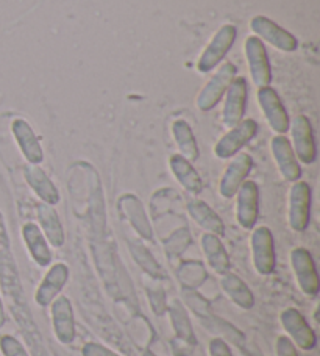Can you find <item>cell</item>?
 I'll return each mask as SVG.
<instances>
[{
    "label": "cell",
    "mask_w": 320,
    "mask_h": 356,
    "mask_svg": "<svg viewBox=\"0 0 320 356\" xmlns=\"http://www.w3.org/2000/svg\"><path fill=\"white\" fill-rule=\"evenodd\" d=\"M236 36H238V30H236L234 25H222V27L216 31L214 36L211 38L209 44L205 47L203 54L200 55V58H198V72L208 74L219 66L221 61L225 58V55L228 54V50L233 47Z\"/></svg>",
    "instance_id": "obj_1"
},
{
    "label": "cell",
    "mask_w": 320,
    "mask_h": 356,
    "mask_svg": "<svg viewBox=\"0 0 320 356\" xmlns=\"http://www.w3.org/2000/svg\"><path fill=\"white\" fill-rule=\"evenodd\" d=\"M236 74H238V67H236L233 63H223L221 67L217 69L216 74L209 79L207 85L197 95V108L203 113L211 111L213 108L217 106L221 99L225 95L228 86L232 85V81L236 79Z\"/></svg>",
    "instance_id": "obj_2"
},
{
    "label": "cell",
    "mask_w": 320,
    "mask_h": 356,
    "mask_svg": "<svg viewBox=\"0 0 320 356\" xmlns=\"http://www.w3.org/2000/svg\"><path fill=\"white\" fill-rule=\"evenodd\" d=\"M258 133V124L253 119H242L239 124L230 129L214 145V155L221 160H228L238 155L241 149L247 145Z\"/></svg>",
    "instance_id": "obj_3"
},
{
    "label": "cell",
    "mask_w": 320,
    "mask_h": 356,
    "mask_svg": "<svg viewBox=\"0 0 320 356\" xmlns=\"http://www.w3.org/2000/svg\"><path fill=\"white\" fill-rule=\"evenodd\" d=\"M291 266L300 291L306 297H316L320 291V280L316 263L305 247H297L291 252Z\"/></svg>",
    "instance_id": "obj_4"
},
{
    "label": "cell",
    "mask_w": 320,
    "mask_h": 356,
    "mask_svg": "<svg viewBox=\"0 0 320 356\" xmlns=\"http://www.w3.org/2000/svg\"><path fill=\"white\" fill-rule=\"evenodd\" d=\"M250 29L259 40L267 41L281 52H296L298 47V41L291 31H287L266 16H255L250 22Z\"/></svg>",
    "instance_id": "obj_5"
},
{
    "label": "cell",
    "mask_w": 320,
    "mask_h": 356,
    "mask_svg": "<svg viewBox=\"0 0 320 356\" xmlns=\"http://www.w3.org/2000/svg\"><path fill=\"white\" fill-rule=\"evenodd\" d=\"M252 259L255 269L261 275H271L277 266L273 234L267 227L255 228L250 238Z\"/></svg>",
    "instance_id": "obj_6"
},
{
    "label": "cell",
    "mask_w": 320,
    "mask_h": 356,
    "mask_svg": "<svg viewBox=\"0 0 320 356\" xmlns=\"http://www.w3.org/2000/svg\"><path fill=\"white\" fill-rule=\"evenodd\" d=\"M244 52L255 86L264 88L272 81V67L269 61L266 46L258 36H248L244 44Z\"/></svg>",
    "instance_id": "obj_7"
},
{
    "label": "cell",
    "mask_w": 320,
    "mask_h": 356,
    "mask_svg": "<svg viewBox=\"0 0 320 356\" xmlns=\"http://www.w3.org/2000/svg\"><path fill=\"white\" fill-rule=\"evenodd\" d=\"M311 218V188L308 183L296 181L289 193V213L287 220L294 232H305Z\"/></svg>",
    "instance_id": "obj_8"
},
{
    "label": "cell",
    "mask_w": 320,
    "mask_h": 356,
    "mask_svg": "<svg viewBox=\"0 0 320 356\" xmlns=\"http://www.w3.org/2000/svg\"><path fill=\"white\" fill-rule=\"evenodd\" d=\"M280 322L286 333L289 334V339L296 344V347L308 352L312 350L317 344L316 332L310 327L303 314L296 308H286L280 316Z\"/></svg>",
    "instance_id": "obj_9"
},
{
    "label": "cell",
    "mask_w": 320,
    "mask_h": 356,
    "mask_svg": "<svg viewBox=\"0 0 320 356\" xmlns=\"http://www.w3.org/2000/svg\"><path fill=\"white\" fill-rule=\"evenodd\" d=\"M289 129L294 143L292 149L297 160L305 164L314 163L317 158V147L311 120L303 116V114H300V116H296V119L292 120V124H289Z\"/></svg>",
    "instance_id": "obj_10"
},
{
    "label": "cell",
    "mask_w": 320,
    "mask_h": 356,
    "mask_svg": "<svg viewBox=\"0 0 320 356\" xmlns=\"http://www.w3.org/2000/svg\"><path fill=\"white\" fill-rule=\"evenodd\" d=\"M259 216L258 184L246 180L236 193V219L244 230H253Z\"/></svg>",
    "instance_id": "obj_11"
},
{
    "label": "cell",
    "mask_w": 320,
    "mask_h": 356,
    "mask_svg": "<svg viewBox=\"0 0 320 356\" xmlns=\"http://www.w3.org/2000/svg\"><path fill=\"white\" fill-rule=\"evenodd\" d=\"M258 102L269 127H271L277 135H285V133L289 130L291 120L277 91L271 86L259 88Z\"/></svg>",
    "instance_id": "obj_12"
},
{
    "label": "cell",
    "mask_w": 320,
    "mask_h": 356,
    "mask_svg": "<svg viewBox=\"0 0 320 356\" xmlns=\"http://www.w3.org/2000/svg\"><path fill=\"white\" fill-rule=\"evenodd\" d=\"M0 288L6 300L10 302V308L27 303L13 252L0 253Z\"/></svg>",
    "instance_id": "obj_13"
},
{
    "label": "cell",
    "mask_w": 320,
    "mask_h": 356,
    "mask_svg": "<svg viewBox=\"0 0 320 356\" xmlns=\"http://www.w3.org/2000/svg\"><path fill=\"white\" fill-rule=\"evenodd\" d=\"M247 80L244 77H236L225 92V104L222 110V122L228 129L239 124L244 119L247 108Z\"/></svg>",
    "instance_id": "obj_14"
},
{
    "label": "cell",
    "mask_w": 320,
    "mask_h": 356,
    "mask_svg": "<svg viewBox=\"0 0 320 356\" xmlns=\"http://www.w3.org/2000/svg\"><path fill=\"white\" fill-rule=\"evenodd\" d=\"M50 313H52V325L56 339L61 344L69 346L75 341V319L74 308L67 297L58 296L50 303Z\"/></svg>",
    "instance_id": "obj_15"
},
{
    "label": "cell",
    "mask_w": 320,
    "mask_h": 356,
    "mask_svg": "<svg viewBox=\"0 0 320 356\" xmlns=\"http://www.w3.org/2000/svg\"><path fill=\"white\" fill-rule=\"evenodd\" d=\"M271 149L281 177L291 183L298 181L300 177H302V168H300L297 156L294 154L289 139L285 135L273 136L271 141Z\"/></svg>",
    "instance_id": "obj_16"
},
{
    "label": "cell",
    "mask_w": 320,
    "mask_h": 356,
    "mask_svg": "<svg viewBox=\"0 0 320 356\" xmlns=\"http://www.w3.org/2000/svg\"><path fill=\"white\" fill-rule=\"evenodd\" d=\"M253 168V160L248 154L234 155L233 161L228 164L225 172L222 175L219 184V194L223 199H233L241 188V184L247 180L248 174Z\"/></svg>",
    "instance_id": "obj_17"
},
{
    "label": "cell",
    "mask_w": 320,
    "mask_h": 356,
    "mask_svg": "<svg viewBox=\"0 0 320 356\" xmlns=\"http://www.w3.org/2000/svg\"><path fill=\"white\" fill-rule=\"evenodd\" d=\"M69 280V267L64 263H56L50 266L46 277L42 278L35 294V300L40 307L46 308L50 307L56 297L61 294L64 286H66Z\"/></svg>",
    "instance_id": "obj_18"
},
{
    "label": "cell",
    "mask_w": 320,
    "mask_h": 356,
    "mask_svg": "<svg viewBox=\"0 0 320 356\" xmlns=\"http://www.w3.org/2000/svg\"><path fill=\"white\" fill-rule=\"evenodd\" d=\"M11 131L22 155L29 164H41L44 161V150L40 138L25 119H15L11 124Z\"/></svg>",
    "instance_id": "obj_19"
},
{
    "label": "cell",
    "mask_w": 320,
    "mask_h": 356,
    "mask_svg": "<svg viewBox=\"0 0 320 356\" xmlns=\"http://www.w3.org/2000/svg\"><path fill=\"white\" fill-rule=\"evenodd\" d=\"M24 177L29 186L35 191V194L40 197L42 203L54 207L60 202L58 188L55 186L50 177L38 164H27L24 168Z\"/></svg>",
    "instance_id": "obj_20"
},
{
    "label": "cell",
    "mask_w": 320,
    "mask_h": 356,
    "mask_svg": "<svg viewBox=\"0 0 320 356\" xmlns=\"http://www.w3.org/2000/svg\"><path fill=\"white\" fill-rule=\"evenodd\" d=\"M22 238L35 263L41 267H49L52 263V252H50L49 243L42 234L41 228L33 222H27L22 227Z\"/></svg>",
    "instance_id": "obj_21"
},
{
    "label": "cell",
    "mask_w": 320,
    "mask_h": 356,
    "mask_svg": "<svg viewBox=\"0 0 320 356\" xmlns=\"http://www.w3.org/2000/svg\"><path fill=\"white\" fill-rule=\"evenodd\" d=\"M119 209L122 211L125 218L130 220L134 230H136L141 236L144 239H152L153 238V230L149 219H147V214L144 211L143 203L139 202L138 197L131 194H125L119 199Z\"/></svg>",
    "instance_id": "obj_22"
},
{
    "label": "cell",
    "mask_w": 320,
    "mask_h": 356,
    "mask_svg": "<svg viewBox=\"0 0 320 356\" xmlns=\"http://www.w3.org/2000/svg\"><path fill=\"white\" fill-rule=\"evenodd\" d=\"M38 220H40V228L44 236H46L47 243L52 247H56V249L63 247L66 236H64V228L55 208L52 205H47V203H40L38 205Z\"/></svg>",
    "instance_id": "obj_23"
},
{
    "label": "cell",
    "mask_w": 320,
    "mask_h": 356,
    "mask_svg": "<svg viewBox=\"0 0 320 356\" xmlns=\"http://www.w3.org/2000/svg\"><path fill=\"white\" fill-rule=\"evenodd\" d=\"M188 213L191 219L207 233H213L216 236H222L225 233V224H223L221 216L203 200H191L188 203Z\"/></svg>",
    "instance_id": "obj_24"
},
{
    "label": "cell",
    "mask_w": 320,
    "mask_h": 356,
    "mask_svg": "<svg viewBox=\"0 0 320 356\" xmlns=\"http://www.w3.org/2000/svg\"><path fill=\"white\" fill-rule=\"evenodd\" d=\"M202 250L203 255L207 258L208 266L213 269L216 273H227L230 272V267H232V261H230L228 252L225 245L222 244L219 236H216L213 233H205L202 236Z\"/></svg>",
    "instance_id": "obj_25"
},
{
    "label": "cell",
    "mask_w": 320,
    "mask_h": 356,
    "mask_svg": "<svg viewBox=\"0 0 320 356\" xmlns=\"http://www.w3.org/2000/svg\"><path fill=\"white\" fill-rule=\"evenodd\" d=\"M221 286L227 297L241 309H252L255 307V296L244 280L236 273L227 272L221 275Z\"/></svg>",
    "instance_id": "obj_26"
},
{
    "label": "cell",
    "mask_w": 320,
    "mask_h": 356,
    "mask_svg": "<svg viewBox=\"0 0 320 356\" xmlns=\"http://www.w3.org/2000/svg\"><path fill=\"white\" fill-rule=\"evenodd\" d=\"M169 168L172 174L177 178V181L191 194H200L203 189L202 177L192 166V163L182 155H172L169 158Z\"/></svg>",
    "instance_id": "obj_27"
},
{
    "label": "cell",
    "mask_w": 320,
    "mask_h": 356,
    "mask_svg": "<svg viewBox=\"0 0 320 356\" xmlns=\"http://www.w3.org/2000/svg\"><path fill=\"white\" fill-rule=\"evenodd\" d=\"M172 135H174L177 147L180 150V155L183 158H186L191 163L197 161L198 156H200V152H198L194 131H192L191 125L186 120H175V122L172 124Z\"/></svg>",
    "instance_id": "obj_28"
},
{
    "label": "cell",
    "mask_w": 320,
    "mask_h": 356,
    "mask_svg": "<svg viewBox=\"0 0 320 356\" xmlns=\"http://www.w3.org/2000/svg\"><path fill=\"white\" fill-rule=\"evenodd\" d=\"M170 316H172V323H174L177 334L180 336L183 341H186L189 346L197 344V338L192 333L191 322L188 319L186 311L182 308V305L178 302H174V307H170Z\"/></svg>",
    "instance_id": "obj_29"
},
{
    "label": "cell",
    "mask_w": 320,
    "mask_h": 356,
    "mask_svg": "<svg viewBox=\"0 0 320 356\" xmlns=\"http://www.w3.org/2000/svg\"><path fill=\"white\" fill-rule=\"evenodd\" d=\"M0 350H2L3 356H30L21 342L10 334L0 338Z\"/></svg>",
    "instance_id": "obj_30"
},
{
    "label": "cell",
    "mask_w": 320,
    "mask_h": 356,
    "mask_svg": "<svg viewBox=\"0 0 320 356\" xmlns=\"http://www.w3.org/2000/svg\"><path fill=\"white\" fill-rule=\"evenodd\" d=\"M81 355L83 356H120L116 352H113L111 348L97 344V342H86V344L81 347Z\"/></svg>",
    "instance_id": "obj_31"
},
{
    "label": "cell",
    "mask_w": 320,
    "mask_h": 356,
    "mask_svg": "<svg viewBox=\"0 0 320 356\" xmlns=\"http://www.w3.org/2000/svg\"><path fill=\"white\" fill-rule=\"evenodd\" d=\"M275 352H277V356H298L296 344L287 336H280L277 339Z\"/></svg>",
    "instance_id": "obj_32"
},
{
    "label": "cell",
    "mask_w": 320,
    "mask_h": 356,
    "mask_svg": "<svg viewBox=\"0 0 320 356\" xmlns=\"http://www.w3.org/2000/svg\"><path fill=\"white\" fill-rule=\"evenodd\" d=\"M208 352L209 356H233L232 348H230L227 342L221 338H216L209 342Z\"/></svg>",
    "instance_id": "obj_33"
},
{
    "label": "cell",
    "mask_w": 320,
    "mask_h": 356,
    "mask_svg": "<svg viewBox=\"0 0 320 356\" xmlns=\"http://www.w3.org/2000/svg\"><path fill=\"white\" fill-rule=\"evenodd\" d=\"M11 252V241L8 234V228H6L3 214L0 211V253Z\"/></svg>",
    "instance_id": "obj_34"
},
{
    "label": "cell",
    "mask_w": 320,
    "mask_h": 356,
    "mask_svg": "<svg viewBox=\"0 0 320 356\" xmlns=\"http://www.w3.org/2000/svg\"><path fill=\"white\" fill-rule=\"evenodd\" d=\"M5 323H6V313H5V307H3L2 296H0V330L3 328Z\"/></svg>",
    "instance_id": "obj_35"
},
{
    "label": "cell",
    "mask_w": 320,
    "mask_h": 356,
    "mask_svg": "<svg viewBox=\"0 0 320 356\" xmlns=\"http://www.w3.org/2000/svg\"><path fill=\"white\" fill-rule=\"evenodd\" d=\"M144 356H155V355L150 353V352H145V353H144Z\"/></svg>",
    "instance_id": "obj_36"
}]
</instances>
